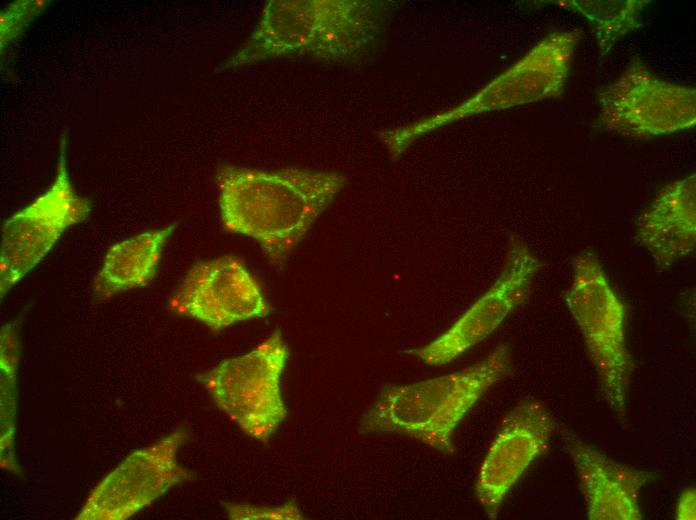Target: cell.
Masks as SVG:
<instances>
[{
    "instance_id": "obj_1",
    "label": "cell",
    "mask_w": 696,
    "mask_h": 520,
    "mask_svg": "<svg viewBox=\"0 0 696 520\" xmlns=\"http://www.w3.org/2000/svg\"><path fill=\"white\" fill-rule=\"evenodd\" d=\"M215 179L225 229L254 239L273 264L289 256L347 183L338 172L231 164L220 165Z\"/></svg>"
},
{
    "instance_id": "obj_15",
    "label": "cell",
    "mask_w": 696,
    "mask_h": 520,
    "mask_svg": "<svg viewBox=\"0 0 696 520\" xmlns=\"http://www.w3.org/2000/svg\"><path fill=\"white\" fill-rule=\"evenodd\" d=\"M177 228L172 223L152 229L112 245L93 280L97 299L148 285L157 272L163 249Z\"/></svg>"
},
{
    "instance_id": "obj_11",
    "label": "cell",
    "mask_w": 696,
    "mask_h": 520,
    "mask_svg": "<svg viewBox=\"0 0 696 520\" xmlns=\"http://www.w3.org/2000/svg\"><path fill=\"white\" fill-rule=\"evenodd\" d=\"M171 307L213 331L270 312L257 281L230 255L193 265L172 297Z\"/></svg>"
},
{
    "instance_id": "obj_16",
    "label": "cell",
    "mask_w": 696,
    "mask_h": 520,
    "mask_svg": "<svg viewBox=\"0 0 696 520\" xmlns=\"http://www.w3.org/2000/svg\"><path fill=\"white\" fill-rule=\"evenodd\" d=\"M551 3L577 12L590 23L600 55L606 56L622 37L638 29L649 0H557Z\"/></svg>"
},
{
    "instance_id": "obj_3",
    "label": "cell",
    "mask_w": 696,
    "mask_h": 520,
    "mask_svg": "<svg viewBox=\"0 0 696 520\" xmlns=\"http://www.w3.org/2000/svg\"><path fill=\"white\" fill-rule=\"evenodd\" d=\"M510 346L501 343L477 363L450 374L382 388L363 414L359 431L397 433L453 455L456 427L493 385L512 371Z\"/></svg>"
},
{
    "instance_id": "obj_10",
    "label": "cell",
    "mask_w": 696,
    "mask_h": 520,
    "mask_svg": "<svg viewBox=\"0 0 696 520\" xmlns=\"http://www.w3.org/2000/svg\"><path fill=\"white\" fill-rule=\"evenodd\" d=\"M187 437L185 429H177L132 452L92 490L76 519H128L170 488L194 478V473L177 460V452Z\"/></svg>"
},
{
    "instance_id": "obj_9",
    "label": "cell",
    "mask_w": 696,
    "mask_h": 520,
    "mask_svg": "<svg viewBox=\"0 0 696 520\" xmlns=\"http://www.w3.org/2000/svg\"><path fill=\"white\" fill-rule=\"evenodd\" d=\"M542 267L541 259L529 246L512 235L494 283L441 335L404 353L430 366L456 360L492 334L527 298Z\"/></svg>"
},
{
    "instance_id": "obj_14",
    "label": "cell",
    "mask_w": 696,
    "mask_h": 520,
    "mask_svg": "<svg viewBox=\"0 0 696 520\" xmlns=\"http://www.w3.org/2000/svg\"><path fill=\"white\" fill-rule=\"evenodd\" d=\"M637 239L657 267L666 269L696 247V175L665 186L637 223Z\"/></svg>"
},
{
    "instance_id": "obj_5",
    "label": "cell",
    "mask_w": 696,
    "mask_h": 520,
    "mask_svg": "<svg viewBox=\"0 0 696 520\" xmlns=\"http://www.w3.org/2000/svg\"><path fill=\"white\" fill-rule=\"evenodd\" d=\"M565 303L581 331L606 403L624 419L631 371L626 308L594 253L585 251L574 258Z\"/></svg>"
},
{
    "instance_id": "obj_2",
    "label": "cell",
    "mask_w": 696,
    "mask_h": 520,
    "mask_svg": "<svg viewBox=\"0 0 696 520\" xmlns=\"http://www.w3.org/2000/svg\"><path fill=\"white\" fill-rule=\"evenodd\" d=\"M384 27L385 11L376 2L268 1L253 32L221 70L282 57L357 63L374 53Z\"/></svg>"
},
{
    "instance_id": "obj_19",
    "label": "cell",
    "mask_w": 696,
    "mask_h": 520,
    "mask_svg": "<svg viewBox=\"0 0 696 520\" xmlns=\"http://www.w3.org/2000/svg\"><path fill=\"white\" fill-rule=\"evenodd\" d=\"M224 507L229 518L233 520H300L304 518L295 500L272 507L234 503H224Z\"/></svg>"
},
{
    "instance_id": "obj_18",
    "label": "cell",
    "mask_w": 696,
    "mask_h": 520,
    "mask_svg": "<svg viewBox=\"0 0 696 520\" xmlns=\"http://www.w3.org/2000/svg\"><path fill=\"white\" fill-rule=\"evenodd\" d=\"M50 1L18 0L8 4L0 13L1 53L16 41L27 27L42 14Z\"/></svg>"
},
{
    "instance_id": "obj_7",
    "label": "cell",
    "mask_w": 696,
    "mask_h": 520,
    "mask_svg": "<svg viewBox=\"0 0 696 520\" xmlns=\"http://www.w3.org/2000/svg\"><path fill=\"white\" fill-rule=\"evenodd\" d=\"M91 209V201L80 196L72 185L67 167V140L63 134L50 186L3 223L1 299L42 261L67 229L85 221Z\"/></svg>"
},
{
    "instance_id": "obj_17",
    "label": "cell",
    "mask_w": 696,
    "mask_h": 520,
    "mask_svg": "<svg viewBox=\"0 0 696 520\" xmlns=\"http://www.w3.org/2000/svg\"><path fill=\"white\" fill-rule=\"evenodd\" d=\"M18 368L0 366L1 371V467L17 472L14 455L16 375Z\"/></svg>"
},
{
    "instance_id": "obj_13",
    "label": "cell",
    "mask_w": 696,
    "mask_h": 520,
    "mask_svg": "<svg viewBox=\"0 0 696 520\" xmlns=\"http://www.w3.org/2000/svg\"><path fill=\"white\" fill-rule=\"evenodd\" d=\"M560 434L577 472L587 518L642 519L639 492L655 475L617 463L570 429L562 428Z\"/></svg>"
},
{
    "instance_id": "obj_6",
    "label": "cell",
    "mask_w": 696,
    "mask_h": 520,
    "mask_svg": "<svg viewBox=\"0 0 696 520\" xmlns=\"http://www.w3.org/2000/svg\"><path fill=\"white\" fill-rule=\"evenodd\" d=\"M288 356L276 330L250 352L221 361L197 380L244 433L266 443L287 415L280 379Z\"/></svg>"
},
{
    "instance_id": "obj_4",
    "label": "cell",
    "mask_w": 696,
    "mask_h": 520,
    "mask_svg": "<svg viewBox=\"0 0 696 520\" xmlns=\"http://www.w3.org/2000/svg\"><path fill=\"white\" fill-rule=\"evenodd\" d=\"M579 29L555 31L487 85L450 109L410 124L386 129L379 137L393 160L399 159L423 136L454 122L492 111L559 98L568 79Z\"/></svg>"
},
{
    "instance_id": "obj_8",
    "label": "cell",
    "mask_w": 696,
    "mask_h": 520,
    "mask_svg": "<svg viewBox=\"0 0 696 520\" xmlns=\"http://www.w3.org/2000/svg\"><path fill=\"white\" fill-rule=\"evenodd\" d=\"M602 127L623 135L648 138L693 128L696 90L653 74L638 58L599 94Z\"/></svg>"
},
{
    "instance_id": "obj_20",
    "label": "cell",
    "mask_w": 696,
    "mask_h": 520,
    "mask_svg": "<svg viewBox=\"0 0 696 520\" xmlns=\"http://www.w3.org/2000/svg\"><path fill=\"white\" fill-rule=\"evenodd\" d=\"M696 508L695 488H688L681 494L676 511L678 520H694Z\"/></svg>"
},
{
    "instance_id": "obj_12",
    "label": "cell",
    "mask_w": 696,
    "mask_h": 520,
    "mask_svg": "<svg viewBox=\"0 0 696 520\" xmlns=\"http://www.w3.org/2000/svg\"><path fill=\"white\" fill-rule=\"evenodd\" d=\"M555 421L539 400L520 401L505 417L478 472L475 496L489 519L529 465L548 448Z\"/></svg>"
}]
</instances>
